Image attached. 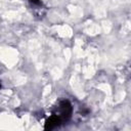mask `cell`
Segmentation results:
<instances>
[{"label": "cell", "mask_w": 131, "mask_h": 131, "mask_svg": "<svg viewBox=\"0 0 131 131\" xmlns=\"http://www.w3.org/2000/svg\"><path fill=\"white\" fill-rule=\"evenodd\" d=\"M72 114H73V106L70 100L60 99L57 105L52 110L49 117L46 119L44 129L52 130L59 127L61 124L68 122L72 118Z\"/></svg>", "instance_id": "obj_1"}, {"label": "cell", "mask_w": 131, "mask_h": 131, "mask_svg": "<svg viewBox=\"0 0 131 131\" xmlns=\"http://www.w3.org/2000/svg\"><path fill=\"white\" fill-rule=\"evenodd\" d=\"M29 3H30L33 7H41V6L43 5L41 0H29Z\"/></svg>", "instance_id": "obj_2"}, {"label": "cell", "mask_w": 131, "mask_h": 131, "mask_svg": "<svg viewBox=\"0 0 131 131\" xmlns=\"http://www.w3.org/2000/svg\"><path fill=\"white\" fill-rule=\"evenodd\" d=\"M0 88H1V85H0Z\"/></svg>", "instance_id": "obj_3"}]
</instances>
